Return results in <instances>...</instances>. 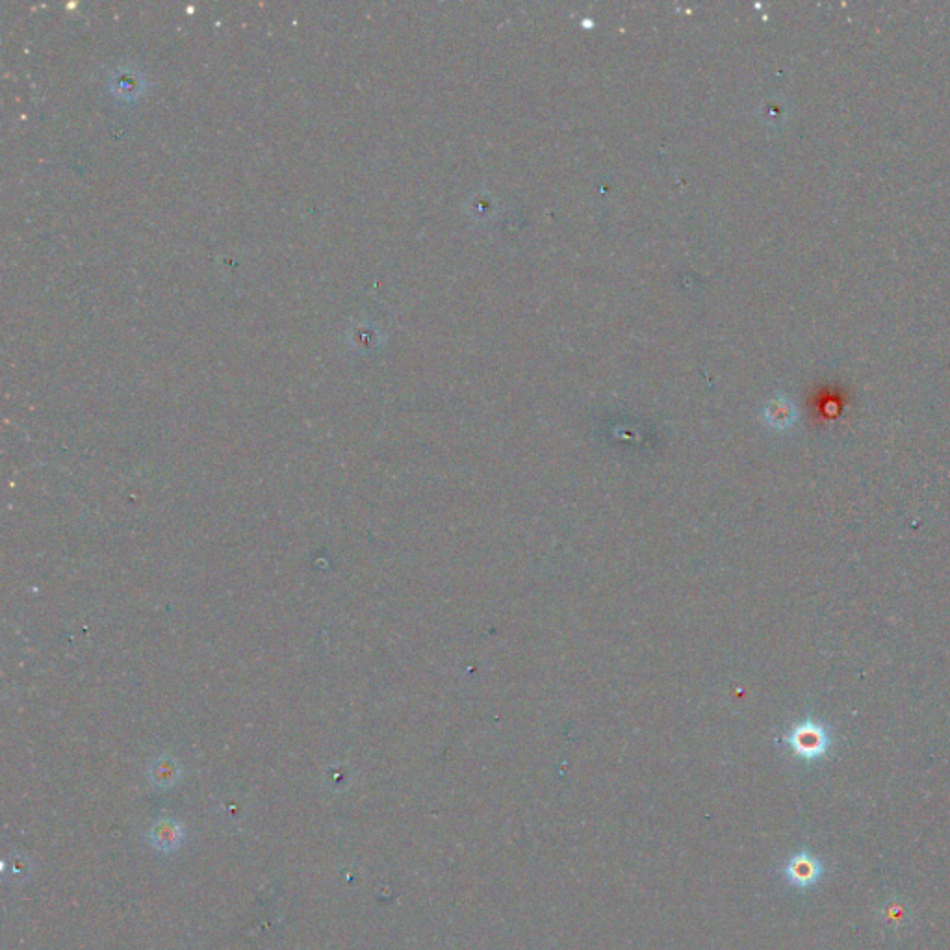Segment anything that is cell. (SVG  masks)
I'll list each match as a JSON object with an SVG mask.
<instances>
[{"label": "cell", "mask_w": 950, "mask_h": 950, "mask_svg": "<svg viewBox=\"0 0 950 950\" xmlns=\"http://www.w3.org/2000/svg\"><path fill=\"white\" fill-rule=\"evenodd\" d=\"M151 843L162 852H169L180 847L182 830L179 824L173 821H160L151 830Z\"/></svg>", "instance_id": "277c9868"}, {"label": "cell", "mask_w": 950, "mask_h": 950, "mask_svg": "<svg viewBox=\"0 0 950 950\" xmlns=\"http://www.w3.org/2000/svg\"><path fill=\"white\" fill-rule=\"evenodd\" d=\"M822 861L809 850L796 852L791 860L785 863V880L796 889H811L817 886L824 876Z\"/></svg>", "instance_id": "7a4b0ae2"}, {"label": "cell", "mask_w": 950, "mask_h": 950, "mask_svg": "<svg viewBox=\"0 0 950 950\" xmlns=\"http://www.w3.org/2000/svg\"><path fill=\"white\" fill-rule=\"evenodd\" d=\"M830 743L832 741L826 728L819 722H811V720L796 724L787 735V745L791 746V750L798 758L806 759V761H815L826 756L830 750Z\"/></svg>", "instance_id": "6da1fadb"}, {"label": "cell", "mask_w": 950, "mask_h": 950, "mask_svg": "<svg viewBox=\"0 0 950 950\" xmlns=\"http://www.w3.org/2000/svg\"><path fill=\"white\" fill-rule=\"evenodd\" d=\"M763 416H765V422L774 429H787L796 420L795 405L791 399L778 396L767 403Z\"/></svg>", "instance_id": "3957f363"}, {"label": "cell", "mask_w": 950, "mask_h": 950, "mask_svg": "<svg viewBox=\"0 0 950 950\" xmlns=\"http://www.w3.org/2000/svg\"><path fill=\"white\" fill-rule=\"evenodd\" d=\"M882 917H884L887 925L895 926V928L904 926L908 921V908L902 902L889 900L884 906V910H882Z\"/></svg>", "instance_id": "5b68a950"}]
</instances>
